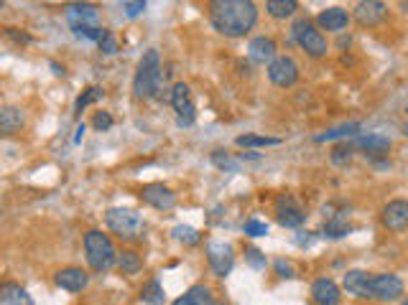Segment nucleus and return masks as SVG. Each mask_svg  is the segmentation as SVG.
I'll use <instances>...</instances> for the list:
<instances>
[{
  "instance_id": "obj_1",
  "label": "nucleus",
  "mask_w": 408,
  "mask_h": 305,
  "mask_svg": "<svg viewBox=\"0 0 408 305\" xmlns=\"http://www.w3.org/2000/svg\"><path fill=\"white\" fill-rule=\"evenodd\" d=\"M210 23L227 38H243L258 23L255 0H210Z\"/></svg>"
},
{
  "instance_id": "obj_2",
  "label": "nucleus",
  "mask_w": 408,
  "mask_h": 305,
  "mask_svg": "<svg viewBox=\"0 0 408 305\" xmlns=\"http://www.w3.org/2000/svg\"><path fill=\"white\" fill-rule=\"evenodd\" d=\"M163 92V71L158 51L148 49L138 62V71L133 76V94L138 99H156Z\"/></svg>"
},
{
  "instance_id": "obj_3",
  "label": "nucleus",
  "mask_w": 408,
  "mask_h": 305,
  "mask_svg": "<svg viewBox=\"0 0 408 305\" xmlns=\"http://www.w3.org/2000/svg\"><path fill=\"white\" fill-rule=\"evenodd\" d=\"M85 257L92 272H107L113 264H118V252H115L113 239L100 229H92L85 234Z\"/></svg>"
},
{
  "instance_id": "obj_4",
  "label": "nucleus",
  "mask_w": 408,
  "mask_h": 305,
  "mask_svg": "<svg viewBox=\"0 0 408 305\" xmlns=\"http://www.w3.org/2000/svg\"><path fill=\"white\" fill-rule=\"evenodd\" d=\"M105 224L115 236L128 239V242L143 239V232H146L143 216L138 211H133V208H110L105 214Z\"/></svg>"
},
{
  "instance_id": "obj_5",
  "label": "nucleus",
  "mask_w": 408,
  "mask_h": 305,
  "mask_svg": "<svg viewBox=\"0 0 408 305\" xmlns=\"http://www.w3.org/2000/svg\"><path fill=\"white\" fill-rule=\"evenodd\" d=\"M291 36H294V41L299 43L311 59H324L327 51H329V43H327L324 34L309 21V18H299V21L291 26Z\"/></svg>"
},
{
  "instance_id": "obj_6",
  "label": "nucleus",
  "mask_w": 408,
  "mask_h": 305,
  "mask_svg": "<svg viewBox=\"0 0 408 305\" xmlns=\"http://www.w3.org/2000/svg\"><path fill=\"white\" fill-rule=\"evenodd\" d=\"M403 298V280L393 272H380L370 278V300L378 303H395Z\"/></svg>"
},
{
  "instance_id": "obj_7",
  "label": "nucleus",
  "mask_w": 408,
  "mask_h": 305,
  "mask_svg": "<svg viewBox=\"0 0 408 305\" xmlns=\"http://www.w3.org/2000/svg\"><path fill=\"white\" fill-rule=\"evenodd\" d=\"M171 107L176 112V120L179 125L191 127L194 120H197V107H194V99H191V90L184 82H176L171 87Z\"/></svg>"
},
{
  "instance_id": "obj_8",
  "label": "nucleus",
  "mask_w": 408,
  "mask_h": 305,
  "mask_svg": "<svg viewBox=\"0 0 408 305\" xmlns=\"http://www.w3.org/2000/svg\"><path fill=\"white\" fill-rule=\"evenodd\" d=\"M352 21L360 28H378L388 21V6L383 0H360L352 10Z\"/></svg>"
},
{
  "instance_id": "obj_9",
  "label": "nucleus",
  "mask_w": 408,
  "mask_h": 305,
  "mask_svg": "<svg viewBox=\"0 0 408 305\" xmlns=\"http://www.w3.org/2000/svg\"><path fill=\"white\" fill-rule=\"evenodd\" d=\"M273 214H276V222L286 229H296L306 222V211L299 206V201L291 194H281L276 199Z\"/></svg>"
},
{
  "instance_id": "obj_10",
  "label": "nucleus",
  "mask_w": 408,
  "mask_h": 305,
  "mask_svg": "<svg viewBox=\"0 0 408 305\" xmlns=\"http://www.w3.org/2000/svg\"><path fill=\"white\" fill-rule=\"evenodd\" d=\"M268 79L281 87V90H289L299 82V64L291 59V56H276L273 62L268 64Z\"/></svg>"
},
{
  "instance_id": "obj_11",
  "label": "nucleus",
  "mask_w": 408,
  "mask_h": 305,
  "mask_svg": "<svg viewBox=\"0 0 408 305\" xmlns=\"http://www.w3.org/2000/svg\"><path fill=\"white\" fill-rule=\"evenodd\" d=\"M207 262H210L212 272H215L217 278L230 275V270H233V264H235L233 247L225 242H212L210 247H207Z\"/></svg>"
},
{
  "instance_id": "obj_12",
  "label": "nucleus",
  "mask_w": 408,
  "mask_h": 305,
  "mask_svg": "<svg viewBox=\"0 0 408 305\" xmlns=\"http://www.w3.org/2000/svg\"><path fill=\"white\" fill-rule=\"evenodd\" d=\"M380 224L388 232H403L408 229V201L406 199H393L388 201L380 211Z\"/></svg>"
},
{
  "instance_id": "obj_13",
  "label": "nucleus",
  "mask_w": 408,
  "mask_h": 305,
  "mask_svg": "<svg viewBox=\"0 0 408 305\" xmlns=\"http://www.w3.org/2000/svg\"><path fill=\"white\" fill-rule=\"evenodd\" d=\"M141 199L148 204V206L158 208V211H169L176 204V194L169 186L163 183H148V186L141 188Z\"/></svg>"
},
{
  "instance_id": "obj_14",
  "label": "nucleus",
  "mask_w": 408,
  "mask_h": 305,
  "mask_svg": "<svg viewBox=\"0 0 408 305\" xmlns=\"http://www.w3.org/2000/svg\"><path fill=\"white\" fill-rule=\"evenodd\" d=\"M64 15L69 26H97L100 21V8L92 6V3H69L64 8Z\"/></svg>"
},
{
  "instance_id": "obj_15",
  "label": "nucleus",
  "mask_w": 408,
  "mask_h": 305,
  "mask_svg": "<svg viewBox=\"0 0 408 305\" xmlns=\"http://www.w3.org/2000/svg\"><path fill=\"white\" fill-rule=\"evenodd\" d=\"M311 300H314V305H339L342 290L332 278H319L311 285Z\"/></svg>"
},
{
  "instance_id": "obj_16",
  "label": "nucleus",
  "mask_w": 408,
  "mask_h": 305,
  "mask_svg": "<svg viewBox=\"0 0 408 305\" xmlns=\"http://www.w3.org/2000/svg\"><path fill=\"white\" fill-rule=\"evenodd\" d=\"M54 283L67 292H82L90 285V275L82 267H64L54 275Z\"/></svg>"
},
{
  "instance_id": "obj_17",
  "label": "nucleus",
  "mask_w": 408,
  "mask_h": 305,
  "mask_svg": "<svg viewBox=\"0 0 408 305\" xmlns=\"http://www.w3.org/2000/svg\"><path fill=\"white\" fill-rule=\"evenodd\" d=\"M352 15L347 13L345 8H327V10H322V13L317 15V26L322 28V31H329V34H342L347 26H350Z\"/></svg>"
},
{
  "instance_id": "obj_18",
  "label": "nucleus",
  "mask_w": 408,
  "mask_h": 305,
  "mask_svg": "<svg viewBox=\"0 0 408 305\" xmlns=\"http://www.w3.org/2000/svg\"><path fill=\"white\" fill-rule=\"evenodd\" d=\"M370 272L365 270H350L345 275V290L347 295H352V298H358V300H370Z\"/></svg>"
},
{
  "instance_id": "obj_19",
  "label": "nucleus",
  "mask_w": 408,
  "mask_h": 305,
  "mask_svg": "<svg viewBox=\"0 0 408 305\" xmlns=\"http://www.w3.org/2000/svg\"><path fill=\"white\" fill-rule=\"evenodd\" d=\"M276 51H278V46H276V41L273 38H268V36H258V38H253L250 46H247V56H250V62H255V64H271L276 59Z\"/></svg>"
},
{
  "instance_id": "obj_20",
  "label": "nucleus",
  "mask_w": 408,
  "mask_h": 305,
  "mask_svg": "<svg viewBox=\"0 0 408 305\" xmlns=\"http://www.w3.org/2000/svg\"><path fill=\"white\" fill-rule=\"evenodd\" d=\"M171 305H215V295L207 285H191L189 290L184 292L182 298H176Z\"/></svg>"
},
{
  "instance_id": "obj_21",
  "label": "nucleus",
  "mask_w": 408,
  "mask_h": 305,
  "mask_svg": "<svg viewBox=\"0 0 408 305\" xmlns=\"http://www.w3.org/2000/svg\"><path fill=\"white\" fill-rule=\"evenodd\" d=\"M355 146L360 148V150H365L367 155H388V150H390V140L386 138V135H360L358 140H355Z\"/></svg>"
},
{
  "instance_id": "obj_22",
  "label": "nucleus",
  "mask_w": 408,
  "mask_h": 305,
  "mask_svg": "<svg viewBox=\"0 0 408 305\" xmlns=\"http://www.w3.org/2000/svg\"><path fill=\"white\" fill-rule=\"evenodd\" d=\"M23 127V112L13 104H8L0 110V132L3 135H13Z\"/></svg>"
},
{
  "instance_id": "obj_23",
  "label": "nucleus",
  "mask_w": 408,
  "mask_h": 305,
  "mask_svg": "<svg viewBox=\"0 0 408 305\" xmlns=\"http://www.w3.org/2000/svg\"><path fill=\"white\" fill-rule=\"evenodd\" d=\"M0 305H34V300H31V295L23 290L21 285L6 283L3 290H0Z\"/></svg>"
},
{
  "instance_id": "obj_24",
  "label": "nucleus",
  "mask_w": 408,
  "mask_h": 305,
  "mask_svg": "<svg viewBox=\"0 0 408 305\" xmlns=\"http://www.w3.org/2000/svg\"><path fill=\"white\" fill-rule=\"evenodd\" d=\"M266 10L271 18H276V21H286V18L296 15V10H299V0H268Z\"/></svg>"
},
{
  "instance_id": "obj_25",
  "label": "nucleus",
  "mask_w": 408,
  "mask_h": 305,
  "mask_svg": "<svg viewBox=\"0 0 408 305\" xmlns=\"http://www.w3.org/2000/svg\"><path fill=\"white\" fill-rule=\"evenodd\" d=\"M118 270L123 275H138L143 270V257L135 250H123L118 252Z\"/></svg>"
},
{
  "instance_id": "obj_26",
  "label": "nucleus",
  "mask_w": 408,
  "mask_h": 305,
  "mask_svg": "<svg viewBox=\"0 0 408 305\" xmlns=\"http://www.w3.org/2000/svg\"><path fill=\"white\" fill-rule=\"evenodd\" d=\"M350 224L345 222V216H332V219H327L322 227V236H327V239H342V236L350 234Z\"/></svg>"
},
{
  "instance_id": "obj_27",
  "label": "nucleus",
  "mask_w": 408,
  "mask_h": 305,
  "mask_svg": "<svg viewBox=\"0 0 408 305\" xmlns=\"http://www.w3.org/2000/svg\"><path fill=\"white\" fill-rule=\"evenodd\" d=\"M355 132H360V122H347V125H339V127H334V130L322 132V135H317L314 140H317V143H332V140H339V138H350Z\"/></svg>"
},
{
  "instance_id": "obj_28",
  "label": "nucleus",
  "mask_w": 408,
  "mask_h": 305,
  "mask_svg": "<svg viewBox=\"0 0 408 305\" xmlns=\"http://www.w3.org/2000/svg\"><path fill=\"white\" fill-rule=\"evenodd\" d=\"M141 300L148 305H161L163 303V288L158 280H148L141 288Z\"/></svg>"
},
{
  "instance_id": "obj_29",
  "label": "nucleus",
  "mask_w": 408,
  "mask_h": 305,
  "mask_svg": "<svg viewBox=\"0 0 408 305\" xmlns=\"http://www.w3.org/2000/svg\"><path fill=\"white\" fill-rule=\"evenodd\" d=\"M240 148H271V146H281L278 138H266V135H240L235 140Z\"/></svg>"
},
{
  "instance_id": "obj_30",
  "label": "nucleus",
  "mask_w": 408,
  "mask_h": 305,
  "mask_svg": "<svg viewBox=\"0 0 408 305\" xmlns=\"http://www.w3.org/2000/svg\"><path fill=\"white\" fill-rule=\"evenodd\" d=\"M352 150H355V148H352L350 143L334 146V150H332V163H337V166H345V163H350V160H352Z\"/></svg>"
},
{
  "instance_id": "obj_31",
  "label": "nucleus",
  "mask_w": 408,
  "mask_h": 305,
  "mask_svg": "<svg viewBox=\"0 0 408 305\" xmlns=\"http://www.w3.org/2000/svg\"><path fill=\"white\" fill-rule=\"evenodd\" d=\"M72 31H74V36H79V38H90V41H100L102 34H105V28H100V26H74Z\"/></svg>"
},
{
  "instance_id": "obj_32",
  "label": "nucleus",
  "mask_w": 408,
  "mask_h": 305,
  "mask_svg": "<svg viewBox=\"0 0 408 305\" xmlns=\"http://www.w3.org/2000/svg\"><path fill=\"white\" fill-rule=\"evenodd\" d=\"M97 99H102V90L100 87H90V90L82 94V97L77 99V104H74V110L77 112H82L87 107V104H92V102H97Z\"/></svg>"
},
{
  "instance_id": "obj_33",
  "label": "nucleus",
  "mask_w": 408,
  "mask_h": 305,
  "mask_svg": "<svg viewBox=\"0 0 408 305\" xmlns=\"http://www.w3.org/2000/svg\"><path fill=\"white\" fill-rule=\"evenodd\" d=\"M174 236L179 239V242H186V244H197L199 242L197 229H191V227H176L174 229Z\"/></svg>"
},
{
  "instance_id": "obj_34",
  "label": "nucleus",
  "mask_w": 408,
  "mask_h": 305,
  "mask_svg": "<svg viewBox=\"0 0 408 305\" xmlns=\"http://www.w3.org/2000/svg\"><path fill=\"white\" fill-rule=\"evenodd\" d=\"M212 160H215V166L222 168V171H238V166H240L238 160L222 155V150H215V152H212Z\"/></svg>"
},
{
  "instance_id": "obj_35",
  "label": "nucleus",
  "mask_w": 408,
  "mask_h": 305,
  "mask_svg": "<svg viewBox=\"0 0 408 305\" xmlns=\"http://www.w3.org/2000/svg\"><path fill=\"white\" fill-rule=\"evenodd\" d=\"M97 46H100V51H102V54H115V51H118V41H115V36L110 34V31H105V34H102V38L97 41Z\"/></svg>"
},
{
  "instance_id": "obj_36",
  "label": "nucleus",
  "mask_w": 408,
  "mask_h": 305,
  "mask_svg": "<svg viewBox=\"0 0 408 305\" xmlns=\"http://www.w3.org/2000/svg\"><path fill=\"white\" fill-rule=\"evenodd\" d=\"M245 234L247 236H266L268 234V227L263 222H258V219H250V222H245Z\"/></svg>"
},
{
  "instance_id": "obj_37",
  "label": "nucleus",
  "mask_w": 408,
  "mask_h": 305,
  "mask_svg": "<svg viewBox=\"0 0 408 305\" xmlns=\"http://www.w3.org/2000/svg\"><path fill=\"white\" fill-rule=\"evenodd\" d=\"M92 125L97 127V130H110V127H113V118H110V112H97L95 120H92Z\"/></svg>"
},
{
  "instance_id": "obj_38",
  "label": "nucleus",
  "mask_w": 408,
  "mask_h": 305,
  "mask_svg": "<svg viewBox=\"0 0 408 305\" xmlns=\"http://www.w3.org/2000/svg\"><path fill=\"white\" fill-rule=\"evenodd\" d=\"M143 10H146V0H128L125 3V13L130 15V18L141 15Z\"/></svg>"
},
{
  "instance_id": "obj_39",
  "label": "nucleus",
  "mask_w": 408,
  "mask_h": 305,
  "mask_svg": "<svg viewBox=\"0 0 408 305\" xmlns=\"http://www.w3.org/2000/svg\"><path fill=\"white\" fill-rule=\"evenodd\" d=\"M247 260H250V264H253L255 270H263V267H266V257H261L258 250H247Z\"/></svg>"
},
{
  "instance_id": "obj_40",
  "label": "nucleus",
  "mask_w": 408,
  "mask_h": 305,
  "mask_svg": "<svg viewBox=\"0 0 408 305\" xmlns=\"http://www.w3.org/2000/svg\"><path fill=\"white\" fill-rule=\"evenodd\" d=\"M276 270H278L281 278H294V267H291L286 260H278V262H276Z\"/></svg>"
},
{
  "instance_id": "obj_41",
  "label": "nucleus",
  "mask_w": 408,
  "mask_h": 305,
  "mask_svg": "<svg viewBox=\"0 0 408 305\" xmlns=\"http://www.w3.org/2000/svg\"><path fill=\"white\" fill-rule=\"evenodd\" d=\"M6 34L11 36L13 41H18V43H31V36L29 34H18V28H8Z\"/></svg>"
},
{
  "instance_id": "obj_42",
  "label": "nucleus",
  "mask_w": 408,
  "mask_h": 305,
  "mask_svg": "<svg viewBox=\"0 0 408 305\" xmlns=\"http://www.w3.org/2000/svg\"><path fill=\"white\" fill-rule=\"evenodd\" d=\"M82 135H85V125H79V127H77V138H74V140L79 143V140H82Z\"/></svg>"
},
{
  "instance_id": "obj_43",
  "label": "nucleus",
  "mask_w": 408,
  "mask_h": 305,
  "mask_svg": "<svg viewBox=\"0 0 408 305\" xmlns=\"http://www.w3.org/2000/svg\"><path fill=\"white\" fill-rule=\"evenodd\" d=\"M401 8H403V10H406V13H408V0H401Z\"/></svg>"
},
{
  "instance_id": "obj_44",
  "label": "nucleus",
  "mask_w": 408,
  "mask_h": 305,
  "mask_svg": "<svg viewBox=\"0 0 408 305\" xmlns=\"http://www.w3.org/2000/svg\"><path fill=\"white\" fill-rule=\"evenodd\" d=\"M403 135H408V122H406V125H403Z\"/></svg>"
},
{
  "instance_id": "obj_45",
  "label": "nucleus",
  "mask_w": 408,
  "mask_h": 305,
  "mask_svg": "<svg viewBox=\"0 0 408 305\" xmlns=\"http://www.w3.org/2000/svg\"><path fill=\"white\" fill-rule=\"evenodd\" d=\"M401 305H408V300H403V303H401Z\"/></svg>"
},
{
  "instance_id": "obj_46",
  "label": "nucleus",
  "mask_w": 408,
  "mask_h": 305,
  "mask_svg": "<svg viewBox=\"0 0 408 305\" xmlns=\"http://www.w3.org/2000/svg\"><path fill=\"white\" fill-rule=\"evenodd\" d=\"M406 115H408V107H406Z\"/></svg>"
}]
</instances>
